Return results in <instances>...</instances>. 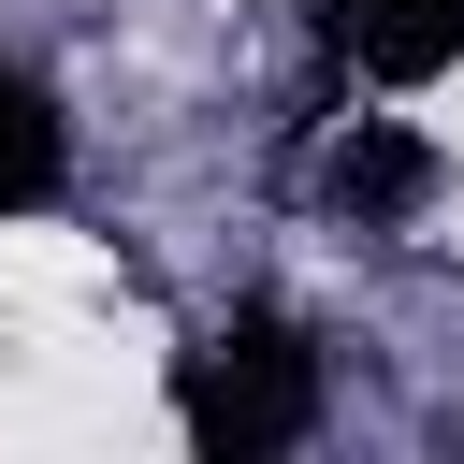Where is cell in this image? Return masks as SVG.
I'll return each mask as SVG.
<instances>
[{
	"instance_id": "cell-1",
	"label": "cell",
	"mask_w": 464,
	"mask_h": 464,
	"mask_svg": "<svg viewBox=\"0 0 464 464\" xmlns=\"http://www.w3.org/2000/svg\"><path fill=\"white\" fill-rule=\"evenodd\" d=\"M174 420H188L218 464H261V450L319 435V348H304V319H276V304L218 319V334L188 348V377H174Z\"/></svg>"
},
{
	"instance_id": "cell-2",
	"label": "cell",
	"mask_w": 464,
	"mask_h": 464,
	"mask_svg": "<svg viewBox=\"0 0 464 464\" xmlns=\"http://www.w3.org/2000/svg\"><path fill=\"white\" fill-rule=\"evenodd\" d=\"M319 14H334V44H348L377 87H420V72L464 58V0H319Z\"/></svg>"
},
{
	"instance_id": "cell-3",
	"label": "cell",
	"mask_w": 464,
	"mask_h": 464,
	"mask_svg": "<svg viewBox=\"0 0 464 464\" xmlns=\"http://www.w3.org/2000/svg\"><path fill=\"white\" fill-rule=\"evenodd\" d=\"M420 188H435V145L392 130V116H348V130L319 145V203H348V218H406Z\"/></svg>"
},
{
	"instance_id": "cell-4",
	"label": "cell",
	"mask_w": 464,
	"mask_h": 464,
	"mask_svg": "<svg viewBox=\"0 0 464 464\" xmlns=\"http://www.w3.org/2000/svg\"><path fill=\"white\" fill-rule=\"evenodd\" d=\"M58 174H72V145H58V102L0 58V218H44L58 203Z\"/></svg>"
}]
</instances>
